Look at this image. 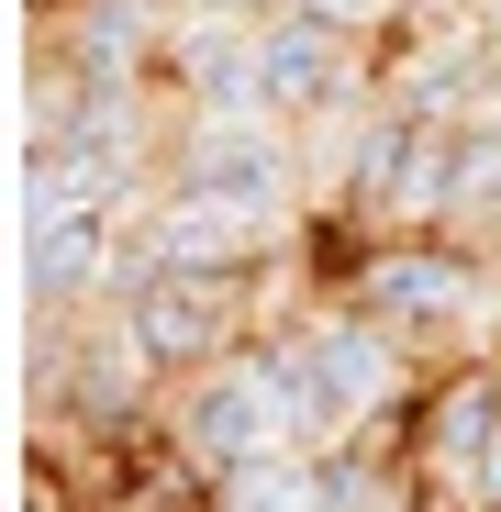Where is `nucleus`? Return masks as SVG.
Wrapping results in <instances>:
<instances>
[{
  "mask_svg": "<svg viewBox=\"0 0 501 512\" xmlns=\"http://www.w3.org/2000/svg\"><path fill=\"white\" fill-rule=\"evenodd\" d=\"M156 435L179 446L201 479H212V468H245V457H279V446H301V423H290V379H279V346H268V334H234V346H223L212 368L167 379V401H156Z\"/></svg>",
  "mask_w": 501,
  "mask_h": 512,
  "instance_id": "obj_1",
  "label": "nucleus"
},
{
  "mask_svg": "<svg viewBox=\"0 0 501 512\" xmlns=\"http://www.w3.org/2000/svg\"><path fill=\"white\" fill-rule=\"evenodd\" d=\"M123 323H134V346L156 357V379H190L212 368L234 334H257V268H145L134 290H112Z\"/></svg>",
  "mask_w": 501,
  "mask_h": 512,
  "instance_id": "obj_2",
  "label": "nucleus"
},
{
  "mask_svg": "<svg viewBox=\"0 0 501 512\" xmlns=\"http://www.w3.org/2000/svg\"><path fill=\"white\" fill-rule=\"evenodd\" d=\"M112 256H123V212L78 201V190H34L23 179V312L34 323H78L112 301Z\"/></svg>",
  "mask_w": 501,
  "mask_h": 512,
  "instance_id": "obj_3",
  "label": "nucleus"
},
{
  "mask_svg": "<svg viewBox=\"0 0 501 512\" xmlns=\"http://www.w3.org/2000/svg\"><path fill=\"white\" fill-rule=\"evenodd\" d=\"M167 23H179V0H45V34L90 90H123V78H156L167 67Z\"/></svg>",
  "mask_w": 501,
  "mask_h": 512,
  "instance_id": "obj_4",
  "label": "nucleus"
},
{
  "mask_svg": "<svg viewBox=\"0 0 501 512\" xmlns=\"http://www.w3.org/2000/svg\"><path fill=\"white\" fill-rule=\"evenodd\" d=\"M501 446V368L490 357H468V368H435V390H424V412H412V468H424L446 501L479 479V457Z\"/></svg>",
  "mask_w": 501,
  "mask_h": 512,
  "instance_id": "obj_5",
  "label": "nucleus"
},
{
  "mask_svg": "<svg viewBox=\"0 0 501 512\" xmlns=\"http://www.w3.org/2000/svg\"><path fill=\"white\" fill-rule=\"evenodd\" d=\"M156 78H167L179 112H245V101H257V12H179ZM257 112H268V101H257Z\"/></svg>",
  "mask_w": 501,
  "mask_h": 512,
  "instance_id": "obj_6",
  "label": "nucleus"
},
{
  "mask_svg": "<svg viewBox=\"0 0 501 512\" xmlns=\"http://www.w3.org/2000/svg\"><path fill=\"white\" fill-rule=\"evenodd\" d=\"M212 512H334V457H312V446H279V457L212 468Z\"/></svg>",
  "mask_w": 501,
  "mask_h": 512,
  "instance_id": "obj_7",
  "label": "nucleus"
},
{
  "mask_svg": "<svg viewBox=\"0 0 501 512\" xmlns=\"http://www.w3.org/2000/svg\"><path fill=\"white\" fill-rule=\"evenodd\" d=\"M446 234L501 245V101L457 112V190H446Z\"/></svg>",
  "mask_w": 501,
  "mask_h": 512,
  "instance_id": "obj_8",
  "label": "nucleus"
},
{
  "mask_svg": "<svg viewBox=\"0 0 501 512\" xmlns=\"http://www.w3.org/2000/svg\"><path fill=\"white\" fill-rule=\"evenodd\" d=\"M201 512H212V501H201Z\"/></svg>",
  "mask_w": 501,
  "mask_h": 512,
  "instance_id": "obj_9",
  "label": "nucleus"
},
{
  "mask_svg": "<svg viewBox=\"0 0 501 512\" xmlns=\"http://www.w3.org/2000/svg\"><path fill=\"white\" fill-rule=\"evenodd\" d=\"M490 256H501V245H490Z\"/></svg>",
  "mask_w": 501,
  "mask_h": 512,
  "instance_id": "obj_10",
  "label": "nucleus"
}]
</instances>
